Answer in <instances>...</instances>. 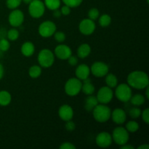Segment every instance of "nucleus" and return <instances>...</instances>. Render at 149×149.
<instances>
[{"mask_svg":"<svg viewBox=\"0 0 149 149\" xmlns=\"http://www.w3.org/2000/svg\"><path fill=\"white\" fill-rule=\"evenodd\" d=\"M127 84L132 88L144 90L149 84L148 74L143 71H134L130 73L127 79Z\"/></svg>","mask_w":149,"mask_h":149,"instance_id":"obj_1","label":"nucleus"},{"mask_svg":"<svg viewBox=\"0 0 149 149\" xmlns=\"http://www.w3.org/2000/svg\"><path fill=\"white\" fill-rule=\"evenodd\" d=\"M92 111L93 118L99 123H105L111 119V110L107 104L98 103Z\"/></svg>","mask_w":149,"mask_h":149,"instance_id":"obj_2","label":"nucleus"},{"mask_svg":"<svg viewBox=\"0 0 149 149\" xmlns=\"http://www.w3.org/2000/svg\"><path fill=\"white\" fill-rule=\"evenodd\" d=\"M55 54L49 49H42L39 52L37 61L42 68H47L52 66L55 62Z\"/></svg>","mask_w":149,"mask_h":149,"instance_id":"obj_3","label":"nucleus"},{"mask_svg":"<svg viewBox=\"0 0 149 149\" xmlns=\"http://www.w3.org/2000/svg\"><path fill=\"white\" fill-rule=\"evenodd\" d=\"M115 90V96L121 102L127 103L130 101L132 95V87L127 83H122L117 84Z\"/></svg>","mask_w":149,"mask_h":149,"instance_id":"obj_4","label":"nucleus"},{"mask_svg":"<svg viewBox=\"0 0 149 149\" xmlns=\"http://www.w3.org/2000/svg\"><path fill=\"white\" fill-rule=\"evenodd\" d=\"M82 81L77 77H72L68 79L64 86V90L66 95L71 97L77 95L81 90Z\"/></svg>","mask_w":149,"mask_h":149,"instance_id":"obj_5","label":"nucleus"},{"mask_svg":"<svg viewBox=\"0 0 149 149\" xmlns=\"http://www.w3.org/2000/svg\"><path fill=\"white\" fill-rule=\"evenodd\" d=\"M112 139L116 145L121 146L127 143L130 139L129 132L123 127H117L112 132Z\"/></svg>","mask_w":149,"mask_h":149,"instance_id":"obj_6","label":"nucleus"},{"mask_svg":"<svg viewBox=\"0 0 149 149\" xmlns=\"http://www.w3.org/2000/svg\"><path fill=\"white\" fill-rule=\"evenodd\" d=\"M45 4L41 0H33L29 4V13L33 18H40L45 13Z\"/></svg>","mask_w":149,"mask_h":149,"instance_id":"obj_7","label":"nucleus"},{"mask_svg":"<svg viewBox=\"0 0 149 149\" xmlns=\"http://www.w3.org/2000/svg\"><path fill=\"white\" fill-rule=\"evenodd\" d=\"M57 31V26L54 22L50 20H46L41 23L38 29L39 35L42 37L49 38L53 36L55 32Z\"/></svg>","mask_w":149,"mask_h":149,"instance_id":"obj_8","label":"nucleus"},{"mask_svg":"<svg viewBox=\"0 0 149 149\" xmlns=\"http://www.w3.org/2000/svg\"><path fill=\"white\" fill-rule=\"evenodd\" d=\"M96 97H97L99 103L108 104L113 99V91L111 87H108V86H104L99 89Z\"/></svg>","mask_w":149,"mask_h":149,"instance_id":"obj_9","label":"nucleus"},{"mask_svg":"<svg viewBox=\"0 0 149 149\" xmlns=\"http://www.w3.org/2000/svg\"><path fill=\"white\" fill-rule=\"evenodd\" d=\"M109 71V66L106 63L102 61H96L93 63L90 68V73L93 76L98 78L105 77Z\"/></svg>","mask_w":149,"mask_h":149,"instance_id":"obj_10","label":"nucleus"},{"mask_svg":"<svg viewBox=\"0 0 149 149\" xmlns=\"http://www.w3.org/2000/svg\"><path fill=\"white\" fill-rule=\"evenodd\" d=\"M24 13L20 10L14 9L9 14L8 22L13 27H19L24 22Z\"/></svg>","mask_w":149,"mask_h":149,"instance_id":"obj_11","label":"nucleus"},{"mask_svg":"<svg viewBox=\"0 0 149 149\" xmlns=\"http://www.w3.org/2000/svg\"><path fill=\"white\" fill-rule=\"evenodd\" d=\"M96 25L94 20L90 18H84L81 20L79 25V30L85 36H90L93 34L95 31Z\"/></svg>","mask_w":149,"mask_h":149,"instance_id":"obj_12","label":"nucleus"},{"mask_svg":"<svg viewBox=\"0 0 149 149\" xmlns=\"http://www.w3.org/2000/svg\"><path fill=\"white\" fill-rule=\"evenodd\" d=\"M95 143L100 148H106L110 146L113 143L112 136L107 132H101L97 134L95 138Z\"/></svg>","mask_w":149,"mask_h":149,"instance_id":"obj_13","label":"nucleus"},{"mask_svg":"<svg viewBox=\"0 0 149 149\" xmlns=\"http://www.w3.org/2000/svg\"><path fill=\"white\" fill-rule=\"evenodd\" d=\"M55 56L61 60H67L71 55L72 50L66 45H58L54 49Z\"/></svg>","mask_w":149,"mask_h":149,"instance_id":"obj_14","label":"nucleus"},{"mask_svg":"<svg viewBox=\"0 0 149 149\" xmlns=\"http://www.w3.org/2000/svg\"><path fill=\"white\" fill-rule=\"evenodd\" d=\"M58 116L64 122L71 120L74 117V110L69 105H62L58 109Z\"/></svg>","mask_w":149,"mask_h":149,"instance_id":"obj_15","label":"nucleus"},{"mask_svg":"<svg viewBox=\"0 0 149 149\" xmlns=\"http://www.w3.org/2000/svg\"><path fill=\"white\" fill-rule=\"evenodd\" d=\"M111 118L112 121L116 125H122L127 120V113L122 109L116 108L111 113Z\"/></svg>","mask_w":149,"mask_h":149,"instance_id":"obj_16","label":"nucleus"},{"mask_svg":"<svg viewBox=\"0 0 149 149\" xmlns=\"http://www.w3.org/2000/svg\"><path fill=\"white\" fill-rule=\"evenodd\" d=\"M75 74L77 78L81 81L86 79L90 75V68L87 64H80L76 68Z\"/></svg>","mask_w":149,"mask_h":149,"instance_id":"obj_17","label":"nucleus"},{"mask_svg":"<svg viewBox=\"0 0 149 149\" xmlns=\"http://www.w3.org/2000/svg\"><path fill=\"white\" fill-rule=\"evenodd\" d=\"M82 85H81V90L84 94L87 95H93L95 91V87L94 84L92 83L91 79L90 78H87L86 79L82 80Z\"/></svg>","mask_w":149,"mask_h":149,"instance_id":"obj_18","label":"nucleus"},{"mask_svg":"<svg viewBox=\"0 0 149 149\" xmlns=\"http://www.w3.org/2000/svg\"><path fill=\"white\" fill-rule=\"evenodd\" d=\"M20 51L25 57H31L34 54L35 46L31 42H26L22 45Z\"/></svg>","mask_w":149,"mask_h":149,"instance_id":"obj_19","label":"nucleus"},{"mask_svg":"<svg viewBox=\"0 0 149 149\" xmlns=\"http://www.w3.org/2000/svg\"><path fill=\"white\" fill-rule=\"evenodd\" d=\"M91 53V47L87 43H83L77 49V57L81 59L87 58Z\"/></svg>","mask_w":149,"mask_h":149,"instance_id":"obj_20","label":"nucleus"},{"mask_svg":"<svg viewBox=\"0 0 149 149\" xmlns=\"http://www.w3.org/2000/svg\"><path fill=\"white\" fill-rule=\"evenodd\" d=\"M98 103V100H97L96 96L93 95H87V98L85 99V101H84V109L87 111H92Z\"/></svg>","mask_w":149,"mask_h":149,"instance_id":"obj_21","label":"nucleus"},{"mask_svg":"<svg viewBox=\"0 0 149 149\" xmlns=\"http://www.w3.org/2000/svg\"><path fill=\"white\" fill-rule=\"evenodd\" d=\"M12 101V95L7 90L0 91V106H7Z\"/></svg>","mask_w":149,"mask_h":149,"instance_id":"obj_22","label":"nucleus"},{"mask_svg":"<svg viewBox=\"0 0 149 149\" xmlns=\"http://www.w3.org/2000/svg\"><path fill=\"white\" fill-rule=\"evenodd\" d=\"M146 98L145 96L141 94H135V95H132L131 97L130 101L131 104H132L135 106H141L145 103Z\"/></svg>","mask_w":149,"mask_h":149,"instance_id":"obj_23","label":"nucleus"},{"mask_svg":"<svg viewBox=\"0 0 149 149\" xmlns=\"http://www.w3.org/2000/svg\"><path fill=\"white\" fill-rule=\"evenodd\" d=\"M105 77H106L105 81H106V86L111 87V88H115L117 86L118 79L114 74L108 73Z\"/></svg>","mask_w":149,"mask_h":149,"instance_id":"obj_24","label":"nucleus"},{"mask_svg":"<svg viewBox=\"0 0 149 149\" xmlns=\"http://www.w3.org/2000/svg\"><path fill=\"white\" fill-rule=\"evenodd\" d=\"M42 72V67L39 65H33L29 68V75L32 79H37L41 76Z\"/></svg>","mask_w":149,"mask_h":149,"instance_id":"obj_25","label":"nucleus"},{"mask_svg":"<svg viewBox=\"0 0 149 149\" xmlns=\"http://www.w3.org/2000/svg\"><path fill=\"white\" fill-rule=\"evenodd\" d=\"M98 23L101 27L106 28L111 23V17L109 14H103L99 16L98 18Z\"/></svg>","mask_w":149,"mask_h":149,"instance_id":"obj_26","label":"nucleus"},{"mask_svg":"<svg viewBox=\"0 0 149 149\" xmlns=\"http://www.w3.org/2000/svg\"><path fill=\"white\" fill-rule=\"evenodd\" d=\"M45 7L49 10H53L59 9L61 5V0H45Z\"/></svg>","mask_w":149,"mask_h":149,"instance_id":"obj_27","label":"nucleus"},{"mask_svg":"<svg viewBox=\"0 0 149 149\" xmlns=\"http://www.w3.org/2000/svg\"><path fill=\"white\" fill-rule=\"evenodd\" d=\"M139 124L136 121L134 120L129 121L126 124V127H125L127 130L129 132H131V133H135V132H136L139 130Z\"/></svg>","mask_w":149,"mask_h":149,"instance_id":"obj_28","label":"nucleus"},{"mask_svg":"<svg viewBox=\"0 0 149 149\" xmlns=\"http://www.w3.org/2000/svg\"><path fill=\"white\" fill-rule=\"evenodd\" d=\"M19 36L20 33L15 28L10 29L8 31H7V37L9 41H16L19 38Z\"/></svg>","mask_w":149,"mask_h":149,"instance_id":"obj_29","label":"nucleus"},{"mask_svg":"<svg viewBox=\"0 0 149 149\" xmlns=\"http://www.w3.org/2000/svg\"><path fill=\"white\" fill-rule=\"evenodd\" d=\"M23 0H6V5L10 10L17 9L21 4Z\"/></svg>","mask_w":149,"mask_h":149,"instance_id":"obj_30","label":"nucleus"},{"mask_svg":"<svg viewBox=\"0 0 149 149\" xmlns=\"http://www.w3.org/2000/svg\"><path fill=\"white\" fill-rule=\"evenodd\" d=\"M64 4L68 6L71 8H75L81 4L83 0H62Z\"/></svg>","mask_w":149,"mask_h":149,"instance_id":"obj_31","label":"nucleus"},{"mask_svg":"<svg viewBox=\"0 0 149 149\" xmlns=\"http://www.w3.org/2000/svg\"><path fill=\"white\" fill-rule=\"evenodd\" d=\"M88 18L91 19L93 20H96L100 16V12H99L98 9L95 8V7H93V8H91L88 11Z\"/></svg>","mask_w":149,"mask_h":149,"instance_id":"obj_32","label":"nucleus"},{"mask_svg":"<svg viewBox=\"0 0 149 149\" xmlns=\"http://www.w3.org/2000/svg\"><path fill=\"white\" fill-rule=\"evenodd\" d=\"M10 47V41L5 38L0 39V50L1 52H7Z\"/></svg>","mask_w":149,"mask_h":149,"instance_id":"obj_33","label":"nucleus"},{"mask_svg":"<svg viewBox=\"0 0 149 149\" xmlns=\"http://www.w3.org/2000/svg\"><path fill=\"white\" fill-rule=\"evenodd\" d=\"M141 111H141L139 108H138V106H136V107L132 108V109L130 110L129 115L131 118H132V119H138V118H139L140 116H141Z\"/></svg>","mask_w":149,"mask_h":149,"instance_id":"obj_34","label":"nucleus"},{"mask_svg":"<svg viewBox=\"0 0 149 149\" xmlns=\"http://www.w3.org/2000/svg\"><path fill=\"white\" fill-rule=\"evenodd\" d=\"M54 38H55V40L56 42H59V43H62L65 40V38H66V36H65V33L63 31H55V33L53 34Z\"/></svg>","mask_w":149,"mask_h":149,"instance_id":"obj_35","label":"nucleus"},{"mask_svg":"<svg viewBox=\"0 0 149 149\" xmlns=\"http://www.w3.org/2000/svg\"><path fill=\"white\" fill-rule=\"evenodd\" d=\"M65 128L67 131H68V132H73V131L76 129V125L75 123L73 122L72 119L65 122Z\"/></svg>","mask_w":149,"mask_h":149,"instance_id":"obj_36","label":"nucleus"},{"mask_svg":"<svg viewBox=\"0 0 149 149\" xmlns=\"http://www.w3.org/2000/svg\"><path fill=\"white\" fill-rule=\"evenodd\" d=\"M141 117L142 119L143 120V122H145L146 125H148L149 123V109H144L143 111H141Z\"/></svg>","mask_w":149,"mask_h":149,"instance_id":"obj_37","label":"nucleus"},{"mask_svg":"<svg viewBox=\"0 0 149 149\" xmlns=\"http://www.w3.org/2000/svg\"><path fill=\"white\" fill-rule=\"evenodd\" d=\"M67 60H68V64L71 66H75L78 63V57L76 55H71Z\"/></svg>","mask_w":149,"mask_h":149,"instance_id":"obj_38","label":"nucleus"},{"mask_svg":"<svg viewBox=\"0 0 149 149\" xmlns=\"http://www.w3.org/2000/svg\"><path fill=\"white\" fill-rule=\"evenodd\" d=\"M60 10H61L62 15H64V16L69 15L70 13H71V7H68V6H67V5H65V4H64L63 6H62V7H61V9H60Z\"/></svg>","mask_w":149,"mask_h":149,"instance_id":"obj_39","label":"nucleus"},{"mask_svg":"<svg viewBox=\"0 0 149 149\" xmlns=\"http://www.w3.org/2000/svg\"><path fill=\"white\" fill-rule=\"evenodd\" d=\"M60 149H76L77 147L70 142H64L60 146Z\"/></svg>","mask_w":149,"mask_h":149,"instance_id":"obj_40","label":"nucleus"},{"mask_svg":"<svg viewBox=\"0 0 149 149\" xmlns=\"http://www.w3.org/2000/svg\"><path fill=\"white\" fill-rule=\"evenodd\" d=\"M53 17L55 18H59L61 17L62 14H61V12L60 10V9H57V10H53Z\"/></svg>","mask_w":149,"mask_h":149,"instance_id":"obj_41","label":"nucleus"},{"mask_svg":"<svg viewBox=\"0 0 149 149\" xmlns=\"http://www.w3.org/2000/svg\"><path fill=\"white\" fill-rule=\"evenodd\" d=\"M120 148H122V149H135V147H134L133 146L130 145V144L126 143V144H124V145L121 146Z\"/></svg>","mask_w":149,"mask_h":149,"instance_id":"obj_42","label":"nucleus"},{"mask_svg":"<svg viewBox=\"0 0 149 149\" xmlns=\"http://www.w3.org/2000/svg\"><path fill=\"white\" fill-rule=\"evenodd\" d=\"M4 75V66L2 65V64L0 63V80L3 78Z\"/></svg>","mask_w":149,"mask_h":149,"instance_id":"obj_43","label":"nucleus"},{"mask_svg":"<svg viewBox=\"0 0 149 149\" xmlns=\"http://www.w3.org/2000/svg\"><path fill=\"white\" fill-rule=\"evenodd\" d=\"M148 148H149V145L147 143L143 144V145H141L138 147V149H148Z\"/></svg>","mask_w":149,"mask_h":149,"instance_id":"obj_44","label":"nucleus"},{"mask_svg":"<svg viewBox=\"0 0 149 149\" xmlns=\"http://www.w3.org/2000/svg\"><path fill=\"white\" fill-rule=\"evenodd\" d=\"M146 96L145 97L147 99V100H148L149 99V88H148V87H146Z\"/></svg>","mask_w":149,"mask_h":149,"instance_id":"obj_45","label":"nucleus"},{"mask_svg":"<svg viewBox=\"0 0 149 149\" xmlns=\"http://www.w3.org/2000/svg\"><path fill=\"white\" fill-rule=\"evenodd\" d=\"M32 1H33V0H23V2H24L25 4H29V3L31 2Z\"/></svg>","mask_w":149,"mask_h":149,"instance_id":"obj_46","label":"nucleus"}]
</instances>
